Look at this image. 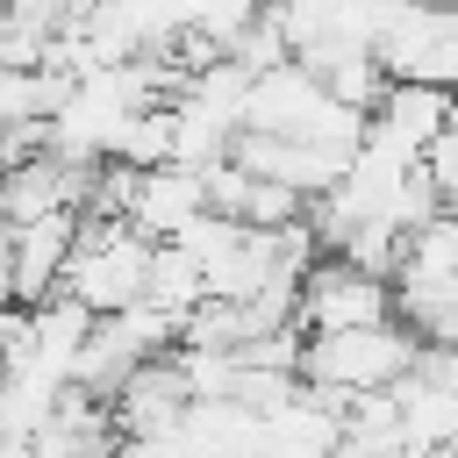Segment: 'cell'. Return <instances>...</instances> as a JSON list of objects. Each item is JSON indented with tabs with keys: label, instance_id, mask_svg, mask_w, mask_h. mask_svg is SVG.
Segmentation results:
<instances>
[{
	"label": "cell",
	"instance_id": "cell-1",
	"mask_svg": "<svg viewBox=\"0 0 458 458\" xmlns=\"http://www.w3.org/2000/svg\"><path fill=\"white\" fill-rule=\"evenodd\" d=\"M372 64L386 86L458 93V7H379Z\"/></svg>",
	"mask_w": 458,
	"mask_h": 458
},
{
	"label": "cell",
	"instance_id": "cell-2",
	"mask_svg": "<svg viewBox=\"0 0 458 458\" xmlns=\"http://www.w3.org/2000/svg\"><path fill=\"white\" fill-rule=\"evenodd\" d=\"M415 336L401 322L379 329H344V336H308L301 344V386H336V394H386L394 379L415 372Z\"/></svg>",
	"mask_w": 458,
	"mask_h": 458
},
{
	"label": "cell",
	"instance_id": "cell-3",
	"mask_svg": "<svg viewBox=\"0 0 458 458\" xmlns=\"http://www.w3.org/2000/svg\"><path fill=\"white\" fill-rule=\"evenodd\" d=\"M379 322H394V286L351 272L344 258H315L301 272V301H293L301 336H344V329H379Z\"/></svg>",
	"mask_w": 458,
	"mask_h": 458
},
{
	"label": "cell",
	"instance_id": "cell-4",
	"mask_svg": "<svg viewBox=\"0 0 458 458\" xmlns=\"http://www.w3.org/2000/svg\"><path fill=\"white\" fill-rule=\"evenodd\" d=\"M143 265H150V243L136 236V229H107L93 250H72L64 258V272H57V293L64 301H79L93 322H107V315H122V308H136L143 301Z\"/></svg>",
	"mask_w": 458,
	"mask_h": 458
},
{
	"label": "cell",
	"instance_id": "cell-5",
	"mask_svg": "<svg viewBox=\"0 0 458 458\" xmlns=\"http://www.w3.org/2000/svg\"><path fill=\"white\" fill-rule=\"evenodd\" d=\"M186 415V386L172 372V358H150L122 379V394L107 401V422H114V444H165Z\"/></svg>",
	"mask_w": 458,
	"mask_h": 458
},
{
	"label": "cell",
	"instance_id": "cell-6",
	"mask_svg": "<svg viewBox=\"0 0 458 458\" xmlns=\"http://www.w3.org/2000/svg\"><path fill=\"white\" fill-rule=\"evenodd\" d=\"M322 107H329L322 86H315L308 72L279 64V72H265V79L243 86V114H236V129H243V136H286V143H308V129H315Z\"/></svg>",
	"mask_w": 458,
	"mask_h": 458
},
{
	"label": "cell",
	"instance_id": "cell-7",
	"mask_svg": "<svg viewBox=\"0 0 458 458\" xmlns=\"http://www.w3.org/2000/svg\"><path fill=\"white\" fill-rule=\"evenodd\" d=\"M208 208H200V172H186V165H157V172H143L136 179V200H129V222L122 229H136L143 243H172L186 222H200Z\"/></svg>",
	"mask_w": 458,
	"mask_h": 458
},
{
	"label": "cell",
	"instance_id": "cell-8",
	"mask_svg": "<svg viewBox=\"0 0 458 458\" xmlns=\"http://www.w3.org/2000/svg\"><path fill=\"white\" fill-rule=\"evenodd\" d=\"M143 301H150V308H165V315H186V308H200V301H208V279H200V265H193L186 250L150 243V265H143Z\"/></svg>",
	"mask_w": 458,
	"mask_h": 458
},
{
	"label": "cell",
	"instance_id": "cell-9",
	"mask_svg": "<svg viewBox=\"0 0 458 458\" xmlns=\"http://www.w3.org/2000/svg\"><path fill=\"white\" fill-rule=\"evenodd\" d=\"M107 165H129V172H157V165H172V107H143V114H129V122L114 129V143H107Z\"/></svg>",
	"mask_w": 458,
	"mask_h": 458
},
{
	"label": "cell",
	"instance_id": "cell-10",
	"mask_svg": "<svg viewBox=\"0 0 458 458\" xmlns=\"http://www.w3.org/2000/svg\"><path fill=\"white\" fill-rule=\"evenodd\" d=\"M29 329H36V358H43V365H72V358H79V344L93 336V315H86L79 301L50 293L43 308H29Z\"/></svg>",
	"mask_w": 458,
	"mask_h": 458
},
{
	"label": "cell",
	"instance_id": "cell-11",
	"mask_svg": "<svg viewBox=\"0 0 458 458\" xmlns=\"http://www.w3.org/2000/svg\"><path fill=\"white\" fill-rule=\"evenodd\" d=\"M315 86H322V100H336L344 114H372V107H379V93H386V79H379L372 50H344Z\"/></svg>",
	"mask_w": 458,
	"mask_h": 458
},
{
	"label": "cell",
	"instance_id": "cell-12",
	"mask_svg": "<svg viewBox=\"0 0 458 458\" xmlns=\"http://www.w3.org/2000/svg\"><path fill=\"white\" fill-rule=\"evenodd\" d=\"M243 344V308L236 301H200V308H186L179 315V351H236Z\"/></svg>",
	"mask_w": 458,
	"mask_h": 458
},
{
	"label": "cell",
	"instance_id": "cell-13",
	"mask_svg": "<svg viewBox=\"0 0 458 458\" xmlns=\"http://www.w3.org/2000/svg\"><path fill=\"white\" fill-rule=\"evenodd\" d=\"M172 372H179V386H186V408L229 401V379H236V365H229L222 351H172Z\"/></svg>",
	"mask_w": 458,
	"mask_h": 458
},
{
	"label": "cell",
	"instance_id": "cell-14",
	"mask_svg": "<svg viewBox=\"0 0 458 458\" xmlns=\"http://www.w3.org/2000/svg\"><path fill=\"white\" fill-rule=\"evenodd\" d=\"M236 243H243V222H222V215H200V222H186V229L172 236V250H186V258L200 265V279H208V265H222Z\"/></svg>",
	"mask_w": 458,
	"mask_h": 458
},
{
	"label": "cell",
	"instance_id": "cell-15",
	"mask_svg": "<svg viewBox=\"0 0 458 458\" xmlns=\"http://www.w3.org/2000/svg\"><path fill=\"white\" fill-rule=\"evenodd\" d=\"M301 329H279V336H258V344H236L229 351V365L236 372H286V379H301Z\"/></svg>",
	"mask_w": 458,
	"mask_h": 458
},
{
	"label": "cell",
	"instance_id": "cell-16",
	"mask_svg": "<svg viewBox=\"0 0 458 458\" xmlns=\"http://www.w3.org/2000/svg\"><path fill=\"white\" fill-rule=\"evenodd\" d=\"M229 64H236L243 79H265V72H279V64H286V43H279V29L265 21V7H258V21L229 43Z\"/></svg>",
	"mask_w": 458,
	"mask_h": 458
},
{
	"label": "cell",
	"instance_id": "cell-17",
	"mask_svg": "<svg viewBox=\"0 0 458 458\" xmlns=\"http://www.w3.org/2000/svg\"><path fill=\"white\" fill-rule=\"evenodd\" d=\"M250 21H258V7H250V0H229V7H193V21H186V29H193L200 43H215V50L229 57V43H236V36L250 29Z\"/></svg>",
	"mask_w": 458,
	"mask_h": 458
},
{
	"label": "cell",
	"instance_id": "cell-18",
	"mask_svg": "<svg viewBox=\"0 0 458 458\" xmlns=\"http://www.w3.org/2000/svg\"><path fill=\"white\" fill-rule=\"evenodd\" d=\"M243 193H250V179H243L229 157L200 172V208H208V215H222V222H236V215H243Z\"/></svg>",
	"mask_w": 458,
	"mask_h": 458
},
{
	"label": "cell",
	"instance_id": "cell-19",
	"mask_svg": "<svg viewBox=\"0 0 458 458\" xmlns=\"http://www.w3.org/2000/svg\"><path fill=\"white\" fill-rule=\"evenodd\" d=\"M0 308H14V229L0 222Z\"/></svg>",
	"mask_w": 458,
	"mask_h": 458
},
{
	"label": "cell",
	"instance_id": "cell-20",
	"mask_svg": "<svg viewBox=\"0 0 458 458\" xmlns=\"http://www.w3.org/2000/svg\"><path fill=\"white\" fill-rule=\"evenodd\" d=\"M107 458H114V451H107Z\"/></svg>",
	"mask_w": 458,
	"mask_h": 458
}]
</instances>
